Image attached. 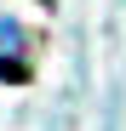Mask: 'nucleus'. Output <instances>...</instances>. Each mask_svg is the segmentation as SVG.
I'll list each match as a JSON object with an SVG mask.
<instances>
[{
  "instance_id": "f257e3e1",
  "label": "nucleus",
  "mask_w": 126,
  "mask_h": 131,
  "mask_svg": "<svg viewBox=\"0 0 126 131\" xmlns=\"http://www.w3.org/2000/svg\"><path fill=\"white\" fill-rule=\"evenodd\" d=\"M0 63H6V74H12V80L23 74V63H17V29L6 23V17H0Z\"/></svg>"
}]
</instances>
